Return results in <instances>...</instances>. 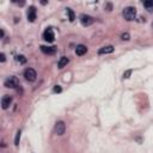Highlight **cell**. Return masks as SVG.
Masks as SVG:
<instances>
[{
	"label": "cell",
	"mask_w": 153,
	"mask_h": 153,
	"mask_svg": "<svg viewBox=\"0 0 153 153\" xmlns=\"http://www.w3.org/2000/svg\"><path fill=\"white\" fill-rule=\"evenodd\" d=\"M55 93H59V92H61V87L59 86V85H56L55 87H54V90H53Z\"/></svg>",
	"instance_id": "cell-19"
},
{
	"label": "cell",
	"mask_w": 153,
	"mask_h": 153,
	"mask_svg": "<svg viewBox=\"0 0 153 153\" xmlns=\"http://www.w3.org/2000/svg\"><path fill=\"white\" fill-rule=\"evenodd\" d=\"M24 76L28 82H35L37 74H36V71L34 68H26L24 71Z\"/></svg>",
	"instance_id": "cell-2"
},
{
	"label": "cell",
	"mask_w": 153,
	"mask_h": 153,
	"mask_svg": "<svg viewBox=\"0 0 153 153\" xmlns=\"http://www.w3.org/2000/svg\"><path fill=\"white\" fill-rule=\"evenodd\" d=\"M144 6H145L146 9H148V10L153 9V0H149V1H145V3H144Z\"/></svg>",
	"instance_id": "cell-14"
},
{
	"label": "cell",
	"mask_w": 153,
	"mask_h": 153,
	"mask_svg": "<svg viewBox=\"0 0 153 153\" xmlns=\"http://www.w3.org/2000/svg\"><path fill=\"white\" fill-rule=\"evenodd\" d=\"M152 28H153V23H152Z\"/></svg>",
	"instance_id": "cell-22"
},
{
	"label": "cell",
	"mask_w": 153,
	"mask_h": 153,
	"mask_svg": "<svg viewBox=\"0 0 153 153\" xmlns=\"http://www.w3.org/2000/svg\"><path fill=\"white\" fill-rule=\"evenodd\" d=\"M132 72H133L132 69H128L127 72H124V73H123V78H126V79H127V78H129V75L132 74Z\"/></svg>",
	"instance_id": "cell-18"
},
{
	"label": "cell",
	"mask_w": 153,
	"mask_h": 153,
	"mask_svg": "<svg viewBox=\"0 0 153 153\" xmlns=\"http://www.w3.org/2000/svg\"><path fill=\"white\" fill-rule=\"evenodd\" d=\"M86 51H87V48L84 44H78V46H76V48H75V53H76V55H79V56L86 54Z\"/></svg>",
	"instance_id": "cell-9"
},
{
	"label": "cell",
	"mask_w": 153,
	"mask_h": 153,
	"mask_svg": "<svg viewBox=\"0 0 153 153\" xmlns=\"http://www.w3.org/2000/svg\"><path fill=\"white\" fill-rule=\"evenodd\" d=\"M43 38H44L47 42H54L55 35H54V31H53L51 28H48V29L44 30V32H43Z\"/></svg>",
	"instance_id": "cell-5"
},
{
	"label": "cell",
	"mask_w": 153,
	"mask_h": 153,
	"mask_svg": "<svg viewBox=\"0 0 153 153\" xmlns=\"http://www.w3.org/2000/svg\"><path fill=\"white\" fill-rule=\"evenodd\" d=\"M122 14H123L124 19H127V21L130 22V21H134V19H135V17H137V10L134 9V7H132V6H128V7H126L123 10Z\"/></svg>",
	"instance_id": "cell-1"
},
{
	"label": "cell",
	"mask_w": 153,
	"mask_h": 153,
	"mask_svg": "<svg viewBox=\"0 0 153 153\" xmlns=\"http://www.w3.org/2000/svg\"><path fill=\"white\" fill-rule=\"evenodd\" d=\"M19 140H21V130L17 132V135H16V139H14V145L16 146L19 145Z\"/></svg>",
	"instance_id": "cell-16"
},
{
	"label": "cell",
	"mask_w": 153,
	"mask_h": 153,
	"mask_svg": "<svg viewBox=\"0 0 153 153\" xmlns=\"http://www.w3.org/2000/svg\"><path fill=\"white\" fill-rule=\"evenodd\" d=\"M68 57H66V56H62L61 59L59 60V64H57V66H59V68H64L67 64H68Z\"/></svg>",
	"instance_id": "cell-12"
},
{
	"label": "cell",
	"mask_w": 153,
	"mask_h": 153,
	"mask_svg": "<svg viewBox=\"0 0 153 153\" xmlns=\"http://www.w3.org/2000/svg\"><path fill=\"white\" fill-rule=\"evenodd\" d=\"M4 85L6 87H9V89H16L19 85V82H18V79L16 78V76H10V78H7L5 80Z\"/></svg>",
	"instance_id": "cell-3"
},
{
	"label": "cell",
	"mask_w": 153,
	"mask_h": 153,
	"mask_svg": "<svg viewBox=\"0 0 153 153\" xmlns=\"http://www.w3.org/2000/svg\"><path fill=\"white\" fill-rule=\"evenodd\" d=\"M17 61H18L19 64H25V62H26V59H25V56H23V55H18V56H17Z\"/></svg>",
	"instance_id": "cell-15"
},
{
	"label": "cell",
	"mask_w": 153,
	"mask_h": 153,
	"mask_svg": "<svg viewBox=\"0 0 153 153\" xmlns=\"http://www.w3.org/2000/svg\"><path fill=\"white\" fill-rule=\"evenodd\" d=\"M105 9H108V11H111L112 5H111V4H107V5H105Z\"/></svg>",
	"instance_id": "cell-21"
},
{
	"label": "cell",
	"mask_w": 153,
	"mask_h": 153,
	"mask_svg": "<svg viewBox=\"0 0 153 153\" xmlns=\"http://www.w3.org/2000/svg\"><path fill=\"white\" fill-rule=\"evenodd\" d=\"M66 130V124L64 121H59L55 123V127H54V132L57 134V135H62Z\"/></svg>",
	"instance_id": "cell-4"
},
{
	"label": "cell",
	"mask_w": 153,
	"mask_h": 153,
	"mask_svg": "<svg viewBox=\"0 0 153 153\" xmlns=\"http://www.w3.org/2000/svg\"><path fill=\"white\" fill-rule=\"evenodd\" d=\"M129 37H130L129 34H128V32H124V34L121 35V40H123V41H128V40H129Z\"/></svg>",
	"instance_id": "cell-17"
},
{
	"label": "cell",
	"mask_w": 153,
	"mask_h": 153,
	"mask_svg": "<svg viewBox=\"0 0 153 153\" xmlns=\"http://www.w3.org/2000/svg\"><path fill=\"white\" fill-rule=\"evenodd\" d=\"M80 23L84 25V26H89L93 23V18L89 14H82L80 16Z\"/></svg>",
	"instance_id": "cell-6"
},
{
	"label": "cell",
	"mask_w": 153,
	"mask_h": 153,
	"mask_svg": "<svg viewBox=\"0 0 153 153\" xmlns=\"http://www.w3.org/2000/svg\"><path fill=\"white\" fill-rule=\"evenodd\" d=\"M41 50H42L44 54L53 55V54H55V51H56V48H55V47H47V46H41Z\"/></svg>",
	"instance_id": "cell-10"
},
{
	"label": "cell",
	"mask_w": 153,
	"mask_h": 153,
	"mask_svg": "<svg viewBox=\"0 0 153 153\" xmlns=\"http://www.w3.org/2000/svg\"><path fill=\"white\" fill-rule=\"evenodd\" d=\"M12 103V97L11 96H4L3 99H1V107L3 109H7Z\"/></svg>",
	"instance_id": "cell-8"
},
{
	"label": "cell",
	"mask_w": 153,
	"mask_h": 153,
	"mask_svg": "<svg viewBox=\"0 0 153 153\" xmlns=\"http://www.w3.org/2000/svg\"><path fill=\"white\" fill-rule=\"evenodd\" d=\"M36 16H37L36 7H35V6H30V7H29V10H28V13H26L28 21H29V22H35Z\"/></svg>",
	"instance_id": "cell-7"
},
{
	"label": "cell",
	"mask_w": 153,
	"mask_h": 153,
	"mask_svg": "<svg viewBox=\"0 0 153 153\" xmlns=\"http://www.w3.org/2000/svg\"><path fill=\"white\" fill-rule=\"evenodd\" d=\"M67 14H68V17H69V21H71V22H73L74 19H75V14H74V12H73L72 9H67Z\"/></svg>",
	"instance_id": "cell-13"
},
{
	"label": "cell",
	"mask_w": 153,
	"mask_h": 153,
	"mask_svg": "<svg viewBox=\"0 0 153 153\" xmlns=\"http://www.w3.org/2000/svg\"><path fill=\"white\" fill-rule=\"evenodd\" d=\"M0 61H1V62L5 61V54L4 53H1V55H0Z\"/></svg>",
	"instance_id": "cell-20"
},
{
	"label": "cell",
	"mask_w": 153,
	"mask_h": 153,
	"mask_svg": "<svg viewBox=\"0 0 153 153\" xmlns=\"http://www.w3.org/2000/svg\"><path fill=\"white\" fill-rule=\"evenodd\" d=\"M114 51V47L112 46H107V47H103L98 50V54L99 55H103V54H110Z\"/></svg>",
	"instance_id": "cell-11"
}]
</instances>
